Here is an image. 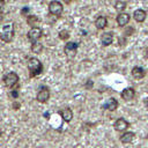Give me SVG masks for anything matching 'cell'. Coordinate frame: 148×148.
I'll return each mask as SVG.
<instances>
[{"label": "cell", "mask_w": 148, "mask_h": 148, "mask_svg": "<svg viewBox=\"0 0 148 148\" xmlns=\"http://www.w3.org/2000/svg\"><path fill=\"white\" fill-rule=\"evenodd\" d=\"M27 66H28L30 77H35V76L42 74V72H43V64L38 58H35V57L29 58Z\"/></svg>", "instance_id": "1"}, {"label": "cell", "mask_w": 148, "mask_h": 148, "mask_svg": "<svg viewBox=\"0 0 148 148\" xmlns=\"http://www.w3.org/2000/svg\"><path fill=\"white\" fill-rule=\"evenodd\" d=\"M15 24L14 22H9V23H6L2 28H1V31H0V39L5 43H10L13 40V37L15 35Z\"/></svg>", "instance_id": "2"}, {"label": "cell", "mask_w": 148, "mask_h": 148, "mask_svg": "<svg viewBox=\"0 0 148 148\" xmlns=\"http://www.w3.org/2000/svg\"><path fill=\"white\" fill-rule=\"evenodd\" d=\"M18 81H20L18 75L15 72H8L2 77V82H3L5 87L10 88V89H13L14 87H16L18 84Z\"/></svg>", "instance_id": "3"}, {"label": "cell", "mask_w": 148, "mask_h": 148, "mask_svg": "<svg viewBox=\"0 0 148 148\" xmlns=\"http://www.w3.org/2000/svg\"><path fill=\"white\" fill-rule=\"evenodd\" d=\"M36 99H37V102H39V103H42V104L46 103V102L50 99V89H49V87L42 84V86L38 88V90H37Z\"/></svg>", "instance_id": "4"}, {"label": "cell", "mask_w": 148, "mask_h": 148, "mask_svg": "<svg viewBox=\"0 0 148 148\" xmlns=\"http://www.w3.org/2000/svg\"><path fill=\"white\" fill-rule=\"evenodd\" d=\"M62 10H64V6L60 1L58 0H52L50 3H49V12L51 15L53 16H60L62 14Z\"/></svg>", "instance_id": "5"}, {"label": "cell", "mask_w": 148, "mask_h": 148, "mask_svg": "<svg viewBox=\"0 0 148 148\" xmlns=\"http://www.w3.org/2000/svg\"><path fill=\"white\" fill-rule=\"evenodd\" d=\"M43 36V30L42 28L39 27H35V28H31L28 34H27V38L31 42V43H35V42H38V39Z\"/></svg>", "instance_id": "6"}, {"label": "cell", "mask_w": 148, "mask_h": 148, "mask_svg": "<svg viewBox=\"0 0 148 148\" xmlns=\"http://www.w3.org/2000/svg\"><path fill=\"white\" fill-rule=\"evenodd\" d=\"M76 51H77V44L76 43H74V42H67L65 44L64 52L67 56V58L73 59L76 56Z\"/></svg>", "instance_id": "7"}, {"label": "cell", "mask_w": 148, "mask_h": 148, "mask_svg": "<svg viewBox=\"0 0 148 148\" xmlns=\"http://www.w3.org/2000/svg\"><path fill=\"white\" fill-rule=\"evenodd\" d=\"M128 126H130L128 121H127V120H125L124 118H118V119L114 121V124H113L114 130H116V131H118V132H124L125 130H127V128H128Z\"/></svg>", "instance_id": "8"}, {"label": "cell", "mask_w": 148, "mask_h": 148, "mask_svg": "<svg viewBox=\"0 0 148 148\" xmlns=\"http://www.w3.org/2000/svg\"><path fill=\"white\" fill-rule=\"evenodd\" d=\"M103 109L108 110V111H114L117 108H118V101L113 97H110L103 105H102Z\"/></svg>", "instance_id": "9"}, {"label": "cell", "mask_w": 148, "mask_h": 148, "mask_svg": "<svg viewBox=\"0 0 148 148\" xmlns=\"http://www.w3.org/2000/svg\"><path fill=\"white\" fill-rule=\"evenodd\" d=\"M59 114L61 116L62 120L66 121V123H71V120L73 119V116H74L71 108H65V109L60 110V111H59Z\"/></svg>", "instance_id": "10"}, {"label": "cell", "mask_w": 148, "mask_h": 148, "mask_svg": "<svg viewBox=\"0 0 148 148\" xmlns=\"http://www.w3.org/2000/svg\"><path fill=\"white\" fill-rule=\"evenodd\" d=\"M120 96H121V98L124 101H132L134 98V96H135V91H134L133 88H130L128 87V88H125L120 92Z\"/></svg>", "instance_id": "11"}, {"label": "cell", "mask_w": 148, "mask_h": 148, "mask_svg": "<svg viewBox=\"0 0 148 148\" xmlns=\"http://www.w3.org/2000/svg\"><path fill=\"white\" fill-rule=\"evenodd\" d=\"M116 20L119 27H125L130 22V15L127 13H119Z\"/></svg>", "instance_id": "12"}, {"label": "cell", "mask_w": 148, "mask_h": 148, "mask_svg": "<svg viewBox=\"0 0 148 148\" xmlns=\"http://www.w3.org/2000/svg\"><path fill=\"white\" fill-rule=\"evenodd\" d=\"M113 42V35L112 32H104L101 37V43L103 46H109Z\"/></svg>", "instance_id": "13"}, {"label": "cell", "mask_w": 148, "mask_h": 148, "mask_svg": "<svg viewBox=\"0 0 148 148\" xmlns=\"http://www.w3.org/2000/svg\"><path fill=\"white\" fill-rule=\"evenodd\" d=\"M131 73H132V76H133L134 79H136V80H140V79H142V77L146 75L145 69H143L142 67H139V66L133 67Z\"/></svg>", "instance_id": "14"}, {"label": "cell", "mask_w": 148, "mask_h": 148, "mask_svg": "<svg viewBox=\"0 0 148 148\" xmlns=\"http://www.w3.org/2000/svg\"><path fill=\"white\" fill-rule=\"evenodd\" d=\"M133 17H134V20H135L136 22L141 23V22H143V21L146 20L147 14H146V12H145L143 9H136V10H134V13H133Z\"/></svg>", "instance_id": "15"}, {"label": "cell", "mask_w": 148, "mask_h": 148, "mask_svg": "<svg viewBox=\"0 0 148 148\" xmlns=\"http://www.w3.org/2000/svg\"><path fill=\"white\" fill-rule=\"evenodd\" d=\"M134 138H135V134L133 132H125L124 134L120 135V141L123 143H130L134 140Z\"/></svg>", "instance_id": "16"}, {"label": "cell", "mask_w": 148, "mask_h": 148, "mask_svg": "<svg viewBox=\"0 0 148 148\" xmlns=\"http://www.w3.org/2000/svg\"><path fill=\"white\" fill-rule=\"evenodd\" d=\"M25 21H27V24L30 28H35L39 23V18L36 15H27V20Z\"/></svg>", "instance_id": "17"}, {"label": "cell", "mask_w": 148, "mask_h": 148, "mask_svg": "<svg viewBox=\"0 0 148 148\" xmlns=\"http://www.w3.org/2000/svg\"><path fill=\"white\" fill-rule=\"evenodd\" d=\"M108 24V18L105 16H98L95 21V27L97 29H104Z\"/></svg>", "instance_id": "18"}, {"label": "cell", "mask_w": 148, "mask_h": 148, "mask_svg": "<svg viewBox=\"0 0 148 148\" xmlns=\"http://www.w3.org/2000/svg\"><path fill=\"white\" fill-rule=\"evenodd\" d=\"M43 49H44V46H43V44H42V43H39V42L31 43L30 50H31V52H32V53H35V54H40V53L43 52Z\"/></svg>", "instance_id": "19"}, {"label": "cell", "mask_w": 148, "mask_h": 148, "mask_svg": "<svg viewBox=\"0 0 148 148\" xmlns=\"http://www.w3.org/2000/svg\"><path fill=\"white\" fill-rule=\"evenodd\" d=\"M125 8H126V2H125V1H123V0L116 1V3H114V9H116V10L123 12Z\"/></svg>", "instance_id": "20"}, {"label": "cell", "mask_w": 148, "mask_h": 148, "mask_svg": "<svg viewBox=\"0 0 148 148\" xmlns=\"http://www.w3.org/2000/svg\"><path fill=\"white\" fill-rule=\"evenodd\" d=\"M58 37H59V39H61V40H67V39L69 38V31H68L67 29H62V30L59 31Z\"/></svg>", "instance_id": "21"}, {"label": "cell", "mask_w": 148, "mask_h": 148, "mask_svg": "<svg viewBox=\"0 0 148 148\" xmlns=\"http://www.w3.org/2000/svg\"><path fill=\"white\" fill-rule=\"evenodd\" d=\"M134 32V29H133V27H128L127 29H126V31H125V36H128V35H132Z\"/></svg>", "instance_id": "22"}, {"label": "cell", "mask_w": 148, "mask_h": 148, "mask_svg": "<svg viewBox=\"0 0 148 148\" xmlns=\"http://www.w3.org/2000/svg\"><path fill=\"white\" fill-rule=\"evenodd\" d=\"M84 87H86L87 89H91V88L94 87V82H92L91 80H88V81H87V83L84 84Z\"/></svg>", "instance_id": "23"}, {"label": "cell", "mask_w": 148, "mask_h": 148, "mask_svg": "<svg viewBox=\"0 0 148 148\" xmlns=\"http://www.w3.org/2000/svg\"><path fill=\"white\" fill-rule=\"evenodd\" d=\"M5 6H6V1L5 0H0V13L5 9Z\"/></svg>", "instance_id": "24"}, {"label": "cell", "mask_w": 148, "mask_h": 148, "mask_svg": "<svg viewBox=\"0 0 148 148\" xmlns=\"http://www.w3.org/2000/svg\"><path fill=\"white\" fill-rule=\"evenodd\" d=\"M29 10H30V8H29V7H23V8H22V10H21V14H22V15H25L27 13H29Z\"/></svg>", "instance_id": "25"}, {"label": "cell", "mask_w": 148, "mask_h": 148, "mask_svg": "<svg viewBox=\"0 0 148 148\" xmlns=\"http://www.w3.org/2000/svg\"><path fill=\"white\" fill-rule=\"evenodd\" d=\"M10 96H12L13 98H17V97H18V91H17V90H13V91L10 92Z\"/></svg>", "instance_id": "26"}, {"label": "cell", "mask_w": 148, "mask_h": 148, "mask_svg": "<svg viewBox=\"0 0 148 148\" xmlns=\"http://www.w3.org/2000/svg\"><path fill=\"white\" fill-rule=\"evenodd\" d=\"M13 109H14V110L20 109V103H18V102H14V103H13Z\"/></svg>", "instance_id": "27"}, {"label": "cell", "mask_w": 148, "mask_h": 148, "mask_svg": "<svg viewBox=\"0 0 148 148\" xmlns=\"http://www.w3.org/2000/svg\"><path fill=\"white\" fill-rule=\"evenodd\" d=\"M72 1H73V0H64V2H65V3H67V5H68V3H71Z\"/></svg>", "instance_id": "28"}, {"label": "cell", "mask_w": 148, "mask_h": 148, "mask_svg": "<svg viewBox=\"0 0 148 148\" xmlns=\"http://www.w3.org/2000/svg\"><path fill=\"white\" fill-rule=\"evenodd\" d=\"M2 20H3V15H2V13H0V23L2 22Z\"/></svg>", "instance_id": "29"}, {"label": "cell", "mask_w": 148, "mask_h": 148, "mask_svg": "<svg viewBox=\"0 0 148 148\" xmlns=\"http://www.w3.org/2000/svg\"><path fill=\"white\" fill-rule=\"evenodd\" d=\"M146 56H147V57H148V47H147V49H146Z\"/></svg>", "instance_id": "30"}, {"label": "cell", "mask_w": 148, "mask_h": 148, "mask_svg": "<svg viewBox=\"0 0 148 148\" xmlns=\"http://www.w3.org/2000/svg\"><path fill=\"white\" fill-rule=\"evenodd\" d=\"M1 135H2V130L0 128V136H1Z\"/></svg>", "instance_id": "31"}]
</instances>
